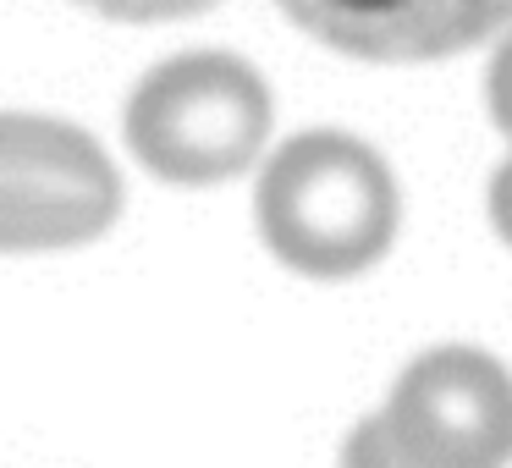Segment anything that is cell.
<instances>
[{"label":"cell","instance_id":"obj_2","mask_svg":"<svg viewBox=\"0 0 512 468\" xmlns=\"http://www.w3.org/2000/svg\"><path fill=\"white\" fill-rule=\"evenodd\" d=\"M127 144L177 188L226 182L259 160L270 138V89L248 61L221 50L160 61L127 100Z\"/></svg>","mask_w":512,"mask_h":468},{"label":"cell","instance_id":"obj_8","mask_svg":"<svg viewBox=\"0 0 512 468\" xmlns=\"http://www.w3.org/2000/svg\"><path fill=\"white\" fill-rule=\"evenodd\" d=\"M485 100H490V122H496L501 133H512V34H507V45L496 50V61H490Z\"/></svg>","mask_w":512,"mask_h":468},{"label":"cell","instance_id":"obj_1","mask_svg":"<svg viewBox=\"0 0 512 468\" xmlns=\"http://www.w3.org/2000/svg\"><path fill=\"white\" fill-rule=\"evenodd\" d=\"M259 237L298 276L342 281L391 248L402 221L391 166L353 133H303L265 160L254 193Z\"/></svg>","mask_w":512,"mask_h":468},{"label":"cell","instance_id":"obj_4","mask_svg":"<svg viewBox=\"0 0 512 468\" xmlns=\"http://www.w3.org/2000/svg\"><path fill=\"white\" fill-rule=\"evenodd\" d=\"M375 424L408 468H507L512 375L479 347H435L397 375Z\"/></svg>","mask_w":512,"mask_h":468},{"label":"cell","instance_id":"obj_9","mask_svg":"<svg viewBox=\"0 0 512 468\" xmlns=\"http://www.w3.org/2000/svg\"><path fill=\"white\" fill-rule=\"evenodd\" d=\"M490 221H496V232L507 237V248H512V155L501 160L496 182H490Z\"/></svg>","mask_w":512,"mask_h":468},{"label":"cell","instance_id":"obj_7","mask_svg":"<svg viewBox=\"0 0 512 468\" xmlns=\"http://www.w3.org/2000/svg\"><path fill=\"white\" fill-rule=\"evenodd\" d=\"M342 468H408V463L391 452V441L380 435V424L364 419L353 435H347V446H342Z\"/></svg>","mask_w":512,"mask_h":468},{"label":"cell","instance_id":"obj_6","mask_svg":"<svg viewBox=\"0 0 512 468\" xmlns=\"http://www.w3.org/2000/svg\"><path fill=\"white\" fill-rule=\"evenodd\" d=\"M100 17H116V23H171V17H193L210 12L215 0H78Z\"/></svg>","mask_w":512,"mask_h":468},{"label":"cell","instance_id":"obj_3","mask_svg":"<svg viewBox=\"0 0 512 468\" xmlns=\"http://www.w3.org/2000/svg\"><path fill=\"white\" fill-rule=\"evenodd\" d=\"M122 215V177L89 133L0 116V254L83 248Z\"/></svg>","mask_w":512,"mask_h":468},{"label":"cell","instance_id":"obj_5","mask_svg":"<svg viewBox=\"0 0 512 468\" xmlns=\"http://www.w3.org/2000/svg\"><path fill=\"white\" fill-rule=\"evenodd\" d=\"M281 12L358 61H441L512 23V0H281Z\"/></svg>","mask_w":512,"mask_h":468}]
</instances>
